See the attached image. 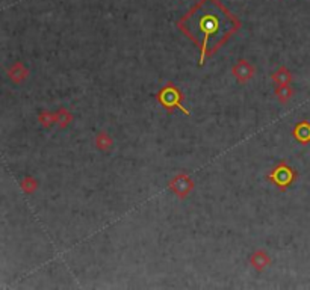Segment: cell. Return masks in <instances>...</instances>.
I'll use <instances>...</instances> for the list:
<instances>
[{"label":"cell","instance_id":"obj_3","mask_svg":"<svg viewBox=\"0 0 310 290\" xmlns=\"http://www.w3.org/2000/svg\"><path fill=\"white\" fill-rule=\"evenodd\" d=\"M294 136L300 141V142H303V144H306V142H310V124L307 121H303V123H300L297 127H295V130H294Z\"/></svg>","mask_w":310,"mask_h":290},{"label":"cell","instance_id":"obj_2","mask_svg":"<svg viewBox=\"0 0 310 290\" xmlns=\"http://www.w3.org/2000/svg\"><path fill=\"white\" fill-rule=\"evenodd\" d=\"M159 100H160L162 105L167 106V107L177 106V107H180L185 113H188V110H185V107H181L180 106V102H179V94H177V91H176L174 88H171V85L167 86V88L159 94Z\"/></svg>","mask_w":310,"mask_h":290},{"label":"cell","instance_id":"obj_1","mask_svg":"<svg viewBox=\"0 0 310 290\" xmlns=\"http://www.w3.org/2000/svg\"><path fill=\"white\" fill-rule=\"evenodd\" d=\"M238 23L232 15L218 3V0H202L183 20L181 29H185L202 46V64L209 40H224Z\"/></svg>","mask_w":310,"mask_h":290}]
</instances>
